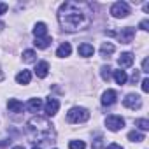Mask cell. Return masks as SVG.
Segmentation results:
<instances>
[{
  "mask_svg": "<svg viewBox=\"0 0 149 149\" xmlns=\"http://www.w3.org/2000/svg\"><path fill=\"white\" fill-rule=\"evenodd\" d=\"M142 72H144V74H147V72H149V61H147V58L142 61Z\"/></svg>",
  "mask_w": 149,
  "mask_h": 149,
  "instance_id": "cell-28",
  "label": "cell"
},
{
  "mask_svg": "<svg viewBox=\"0 0 149 149\" xmlns=\"http://www.w3.org/2000/svg\"><path fill=\"white\" fill-rule=\"evenodd\" d=\"M114 37H118L123 44H130L133 39H135V28L132 26H126V28H121V32H114Z\"/></svg>",
  "mask_w": 149,
  "mask_h": 149,
  "instance_id": "cell-5",
  "label": "cell"
},
{
  "mask_svg": "<svg viewBox=\"0 0 149 149\" xmlns=\"http://www.w3.org/2000/svg\"><path fill=\"white\" fill-rule=\"evenodd\" d=\"M114 51H116V47H114V44H111V42H104L102 47H100V54H102L104 58H109Z\"/></svg>",
  "mask_w": 149,
  "mask_h": 149,
  "instance_id": "cell-17",
  "label": "cell"
},
{
  "mask_svg": "<svg viewBox=\"0 0 149 149\" xmlns=\"http://www.w3.org/2000/svg\"><path fill=\"white\" fill-rule=\"evenodd\" d=\"M105 125H107V128H109L111 132H118V130H121V128L125 126V119H123L121 116L112 114V116H107Z\"/></svg>",
  "mask_w": 149,
  "mask_h": 149,
  "instance_id": "cell-6",
  "label": "cell"
},
{
  "mask_svg": "<svg viewBox=\"0 0 149 149\" xmlns=\"http://www.w3.org/2000/svg\"><path fill=\"white\" fill-rule=\"evenodd\" d=\"M111 70H112V68H111L109 65H107V67H102V72H100V74H102V79H104V81H109V79H111Z\"/></svg>",
  "mask_w": 149,
  "mask_h": 149,
  "instance_id": "cell-25",
  "label": "cell"
},
{
  "mask_svg": "<svg viewBox=\"0 0 149 149\" xmlns=\"http://www.w3.org/2000/svg\"><path fill=\"white\" fill-rule=\"evenodd\" d=\"M123 105H125L126 109H132V111L140 109V107H142V98H140L139 95L130 93V95H126V98L123 100Z\"/></svg>",
  "mask_w": 149,
  "mask_h": 149,
  "instance_id": "cell-7",
  "label": "cell"
},
{
  "mask_svg": "<svg viewBox=\"0 0 149 149\" xmlns=\"http://www.w3.org/2000/svg\"><path fill=\"white\" fill-rule=\"evenodd\" d=\"M26 132H28L32 142H44V140H53L54 139L53 125L46 118H40V116H33L28 121Z\"/></svg>",
  "mask_w": 149,
  "mask_h": 149,
  "instance_id": "cell-2",
  "label": "cell"
},
{
  "mask_svg": "<svg viewBox=\"0 0 149 149\" xmlns=\"http://www.w3.org/2000/svg\"><path fill=\"white\" fill-rule=\"evenodd\" d=\"M6 13H7V4L0 2V16H2V14H6Z\"/></svg>",
  "mask_w": 149,
  "mask_h": 149,
  "instance_id": "cell-29",
  "label": "cell"
},
{
  "mask_svg": "<svg viewBox=\"0 0 149 149\" xmlns=\"http://www.w3.org/2000/svg\"><path fill=\"white\" fill-rule=\"evenodd\" d=\"M116 100H118V93H116L114 90H107V91H104V95H102V105L111 107L112 104H116Z\"/></svg>",
  "mask_w": 149,
  "mask_h": 149,
  "instance_id": "cell-8",
  "label": "cell"
},
{
  "mask_svg": "<svg viewBox=\"0 0 149 149\" xmlns=\"http://www.w3.org/2000/svg\"><path fill=\"white\" fill-rule=\"evenodd\" d=\"M30 79H32V74H30L28 70H21L18 76H16V83H18V84H28Z\"/></svg>",
  "mask_w": 149,
  "mask_h": 149,
  "instance_id": "cell-16",
  "label": "cell"
},
{
  "mask_svg": "<svg viewBox=\"0 0 149 149\" xmlns=\"http://www.w3.org/2000/svg\"><path fill=\"white\" fill-rule=\"evenodd\" d=\"M77 53H79V56H84V58H88V56H93V53H95V47H93L91 44L84 42V44H81V46L77 47Z\"/></svg>",
  "mask_w": 149,
  "mask_h": 149,
  "instance_id": "cell-13",
  "label": "cell"
},
{
  "mask_svg": "<svg viewBox=\"0 0 149 149\" xmlns=\"http://www.w3.org/2000/svg\"><path fill=\"white\" fill-rule=\"evenodd\" d=\"M32 149H40V147H37V146H33V147H32Z\"/></svg>",
  "mask_w": 149,
  "mask_h": 149,
  "instance_id": "cell-33",
  "label": "cell"
},
{
  "mask_svg": "<svg viewBox=\"0 0 149 149\" xmlns=\"http://www.w3.org/2000/svg\"><path fill=\"white\" fill-rule=\"evenodd\" d=\"M33 35H35V39H44V37H47V26H46V23H37L35 26H33Z\"/></svg>",
  "mask_w": 149,
  "mask_h": 149,
  "instance_id": "cell-12",
  "label": "cell"
},
{
  "mask_svg": "<svg viewBox=\"0 0 149 149\" xmlns=\"http://www.w3.org/2000/svg\"><path fill=\"white\" fill-rule=\"evenodd\" d=\"M128 140H132V142H142V140H144V133L133 130V132L128 133Z\"/></svg>",
  "mask_w": 149,
  "mask_h": 149,
  "instance_id": "cell-21",
  "label": "cell"
},
{
  "mask_svg": "<svg viewBox=\"0 0 149 149\" xmlns=\"http://www.w3.org/2000/svg\"><path fill=\"white\" fill-rule=\"evenodd\" d=\"M58 21L60 26L65 32H81L90 26L91 18L74 2H65L60 6L58 11Z\"/></svg>",
  "mask_w": 149,
  "mask_h": 149,
  "instance_id": "cell-1",
  "label": "cell"
},
{
  "mask_svg": "<svg viewBox=\"0 0 149 149\" xmlns=\"http://www.w3.org/2000/svg\"><path fill=\"white\" fill-rule=\"evenodd\" d=\"M40 107H42V100H40V98H30L28 104H26V109H28L30 112H39Z\"/></svg>",
  "mask_w": 149,
  "mask_h": 149,
  "instance_id": "cell-15",
  "label": "cell"
},
{
  "mask_svg": "<svg viewBox=\"0 0 149 149\" xmlns=\"http://www.w3.org/2000/svg\"><path fill=\"white\" fill-rule=\"evenodd\" d=\"M13 149H25L23 146H16V147H13Z\"/></svg>",
  "mask_w": 149,
  "mask_h": 149,
  "instance_id": "cell-32",
  "label": "cell"
},
{
  "mask_svg": "<svg viewBox=\"0 0 149 149\" xmlns=\"http://www.w3.org/2000/svg\"><path fill=\"white\" fill-rule=\"evenodd\" d=\"M68 147H70V149H84V147H86V144H84L83 140H70Z\"/></svg>",
  "mask_w": 149,
  "mask_h": 149,
  "instance_id": "cell-23",
  "label": "cell"
},
{
  "mask_svg": "<svg viewBox=\"0 0 149 149\" xmlns=\"http://www.w3.org/2000/svg\"><path fill=\"white\" fill-rule=\"evenodd\" d=\"M100 140H102V137H98V139L95 140V149H100V146H102V142H100Z\"/></svg>",
  "mask_w": 149,
  "mask_h": 149,
  "instance_id": "cell-30",
  "label": "cell"
},
{
  "mask_svg": "<svg viewBox=\"0 0 149 149\" xmlns=\"http://www.w3.org/2000/svg\"><path fill=\"white\" fill-rule=\"evenodd\" d=\"M58 109H60V102H58L56 98H47L46 107H44L46 114H47V116H54V114L58 112Z\"/></svg>",
  "mask_w": 149,
  "mask_h": 149,
  "instance_id": "cell-9",
  "label": "cell"
},
{
  "mask_svg": "<svg viewBox=\"0 0 149 149\" xmlns=\"http://www.w3.org/2000/svg\"><path fill=\"white\" fill-rule=\"evenodd\" d=\"M35 47L37 49H46L49 44H51V37H44V39H35Z\"/></svg>",
  "mask_w": 149,
  "mask_h": 149,
  "instance_id": "cell-20",
  "label": "cell"
},
{
  "mask_svg": "<svg viewBox=\"0 0 149 149\" xmlns=\"http://www.w3.org/2000/svg\"><path fill=\"white\" fill-rule=\"evenodd\" d=\"M118 65L121 68H128L133 65V54L132 53H121V56L118 58Z\"/></svg>",
  "mask_w": 149,
  "mask_h": 149,
  "instance_id": "cell-10",
  "label": "cell"
},
{
  "mask_svg": "<svg viewBox=\"0 0 149 149\" xmlns=\"http://www.w3.org/2000/svg\"><path fill=\"white\" fill-rule=\"evenodd\" d=\"M114 81H116L119 86H123V84L128 81L126 72H125V70H114Z\"/></svg>",
  "mask_w": 149,
  "mask_h": 149,
  "instance_id": "cell-19",
  "label": "cell"
},
{
  "mask_svg": "<svg viewBox=\"0 0 149 149\" xmlns=\"http://www.w3.org/2000/svg\"><path fill=\"white\" fill-rule=\"evenodd\" d=\"M7 109L11 112H23V102H19L18 98H11L7 102Z\"/></svg>",
  "mask_w": 149,
  "mask_h": 149,
  "instance_id": "cell-14",
  "label": "cell"
},
{
  "mask_svg": "<svg viewBox=\"0 0 149 149\" xmlns=\"http://www.w3.org/2000/svg\"><path fill=\"white\" fill-rule=\"evenodd\" d=\"M135 125H137L140 130H144V132H146V130H149V121H147V119H144V118H142V119H137V121H135Z\"/></svg>",
  "mask_w": 149,
  "mask_h": 149,
  "instance_id": "cell-24",
  "label": "cell"
},
{
  "mask_svg": "<svg viewBox=\"0 0 149 149\" xmlns=\"http://www.w3.org/2000/svg\"><path fill=\"white\" fill-rule=\"evenodd\" d=\"M140 28H142L144 32H147V30H149V21H147V19H142V21H140Z\"/></svg>",
  "mask_w": 149,
  "mask_h": 149,
  "instance_id": "cell-27",
  "label": "cell"
},
{
  "mask_svg": "<svg viewBox=\"0 0 149 149\" xmlns=\"http://www.w3.org/2000/svg\"><path fill=\"white\" fill-rule=\"evenodd\" d=\"M70 51H72V46H70L68 42H63V44L56 49V56L65 58V56H68V54H70Z\"/></svg>",
  "mask_w": 149,
  "mask_h": 149,
  "instance_id": "cell-18",
  "label": "cell"
},
{
  "mask_svg": "<svg viewBox=\"0 0 149 149\" xmlns=\"http://www.w3.org/2000/svg\"><path fill=\"white\" fill-rule=\"evenodd\" d=\"M140 84H142V91H144V93H147V91H149V79H147V77H146V79H142V83H140Z\"/></svg>",
  "mask_w": 149,
  "mask_h": 149,
  "instance_id": "cell-26",
  "label": "cell"
},
{
  "mask_svg": "<svg viewBox=\"0 0 149 149\" xmlns=\"http://www.w3.org/2000/svg\"><path fill=\"white\" fill-rule=\"evenodd\" d=\"M90 119V111L84 107H72L67 112V121L68 123H84Z\"/></svg>",
  "mask_w": 149,
  "mask_h": 149,
  "instance_id": "cell-3",
  "label": "cell"
},
{
  "mask_svg": "<svg viewBox=\"0 0 149 149\" xmlns=\"http://www.w3.org/2000/svg\"><path fill=\"white\" fill-rule=\"evenodd\" d=\"M47 72H49V63L47 61H39L37 67H35V76L40 77V79H44L47 76Z\"/></svg>",
  "mask_w": 149,
  "mask_h": 149,
  "instance_id": "cell-11",
  "label": "cell"
},
{
  "mask_svg": "<svg viewBox=\"0 0 149 149\" xmlns=\"http://www.w3.org/2000/svg\"><path fill=\"white\" fill-rule=\"evenodd\" d=\"M107 149H123L119 144H111V146H107Z\"/></svg>",
  "mask_w": 149,
  "mask_h": 149,
  "instance_id": "cell-31",
  "label": "cell"
},
{
  "mask_svg": "<svg viewBox=\"0 0 149 149\" xmlns=\"http://www.w3.org/2000/svg\"><path fill=\"white\" fill-rule=\"evenodd\" d=\"M111 14L114 18H126L130 14V6L126 2H116L111 7Z\"/></svg>",
  "mask_w": 149,
  "mask_h": 149,
  "instance_id": "cell-4",
  "label": "cell"
},
{
  "mask_svg": "<svg viewBox=\"0 0 149 149\" xmlns=\"http://www.w3.org/2000/svg\"><path fill=\"white\" fill-rule=\"evenodd\" d=\"M23 61H25V63H32V61H35V51H32V49L23 51Z\"/></svg>",
  "mask_w": 149,
  "mask_h": 149,
  "instance_id": "cell-22",
  "label": "cell"
}]
</instances>
